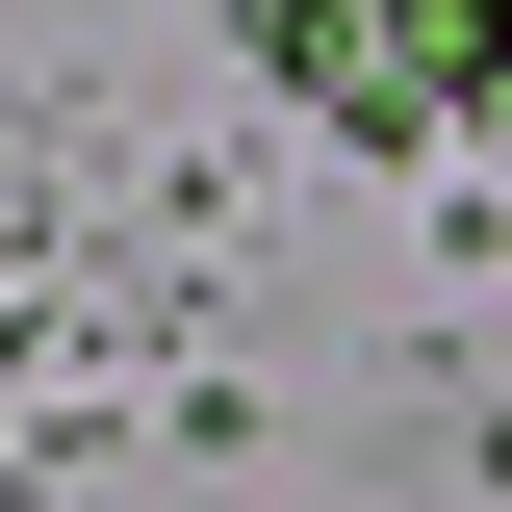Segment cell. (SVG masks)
Wrapping results in <instances>:
<instances>
[{
  "label": "cell",
  "mask_w": 512,
  "mask_h": 512,
  "mask_svg": "<svg viewBox=\"0 0 512 512\" xmlns=\"http://www.w3.org/2000/svg\"><path fill=\"white\" fill-rule=\"evenodd\" d=\"M410 77H461V103H487V77H512V0H410Z\"/></svg>",
  "instance_id": "1"
}]
</instances>
